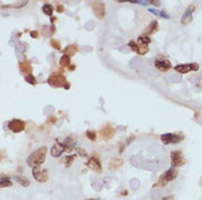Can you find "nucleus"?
Returning a JSON list of instances; mask_svg holds the SVG:
<instances>
[{
    "instance_id": "16",
    "label": "nucleus",
    "mask_w": 202,
    "mask_h": 200,
    "mask_svg": "<svg viewBox=\"0 0 202 200\" xmlns=\"http://www.w3.org/2000/svg\"><path fill=\"white\" fill-rule=\"evenodd\" d=\"M116 135V130L114 128H112L111 126H105V127L101 129V137L105 139V140H109L113 136Z\"/></svg>"
},
{
    "instance_id": "25",
    "label": "nucleus",
    "mask_w": 202,
    "mask_h": 200,
    "mask_svg": "<svg viewBox=\"0 0 202 200\" xmlns=\"http://www.w3.org/2000/svg\"><path fill=\"white\" fill-rule=\"evenodd\" d=\"M74 160H75V155H68V156H66L63 161H65L66 166H71V163L74 162Z\"/></svg>"
},
{
    "instance_id": "29",
    "label": "nucleus",
    "mask_w": 202,
    "mask_h": 200,
    "mask_svg": "<svg viewBox=\"0 0 202 200\" xmlns=\"http://www.w3.org/2000/svg\"><path fill=\"white\" fill-rule=\"evenodd\" d=\"M129 46L131 47V49L133 50V52L136 53V50H137V45H136V42H135V41H131V42L129 43Z\"/></svg>"
},
{
    "instance_id": "5",
    "label": "nucleus",
    "mask_w": 202,
    "mask_h": 200,
    "mask_svg": "<svg viewBox=\"0 0 202 200\" xmlns=\"http://www.w3.org/2000/svg\"><path fill=\"white\" fill-rule=\"evenodd\" d=\"M184 136H179L176 133H164L160 136L164 144H177L181 140H184Z\"/></svg>"
},
{
    "instance_id": "28",
    "label": "nucleus",
    "mask_w": 202,
    "mask_h": 200,
    "mask_svg": "<svg viewBox=\"0 0 202 200\" xmlns=\"http://www.w3.org/2000/svg\"><path fill=\"white\" fill-rule=\"evenodd\" d=\"M51 45H52V47L55 48V49H57V50L60 49V43L57 42L56 39H52V41H51Z\"/></svg>"
},
{
    "instance_id": "8",
    "label": "nucleus",
    "mask_w": 202,
    "mask_h": 200,
    "mask_svg": "<svg viewBox=\"0 0 202 200\" xmlns=\"http://www.w3.org/2000/svg\"><path fill=\"white\" fill-rule=\"evenodd\" d=\"M33 177L40 183H45L48 179V172L46 169H41V167H34L32 171Z\"/></svg>"
},
{
    "instance_id": "2",
    "label": "nucleus",
    "mask_w": 202,
    "mask_h": 200,
    "mask_svg": "<svg viewBox=\"0 0 202 200\" xmlns=\"http://www.w3.org/2000/svg\"><path fill=\"white\" fill-rule=\"evenodd\" d=\"M48 83L54 88H65L69 89V84L66 80V77L62 72H53L48 77Z\"/></svg>"
},
{
    "instance_id": "18",
    "label": "nucleus",
    "mask_w": 202,
    "mask_h": 200,
    "mask_svg": "<svg viewBox=\"0 0 202 200\" xmlns=\"http://www.w3.org/2000/svg\"><path fill=\"white\" fill-rule=\"evenodd\" d=\"M123 164V160L122 158H112L110 161V163H109V169H111V171H116L118 167H120L121 165Z\"/></svg>"
},
{
    "instance_id": "39",
    "label": "nucleus",
    "mask_w": 202,
    "mask_h": 200,
    "mask_svg": "<svg viewBox=\"0 0 202 200\" xmlns=\"http://www.w3.org/2000/svg\"><path fill=\"white\" fill-rule=\"evenodd\" d=\"M87 200H95V199H87Z\"/></svg>"
},
{
    "instance_id": "21",
    "label": "nucleus",
    "mask_w": 202,
    "mask_h": 200,
    "mask_svg": "<svg viewBox=\"0 0 202 200\" xmlns=\"http://www.w3.org/2000/svg\"><path fill=\"white\" fill-rule=\"evenodd\" d=\"M14 180L19 183L20 185H22V187H28L30 185V180L26 177H23V176H14L13 177Z\"/></svg>"
},
{
    "instance_id": "13",
    "label": "nucleus",
    "mask_w": 202,
    "mask_h": 200,
    "mask_svg": "<svg viewBox=\"0 0 202 200\" xmlns=\"http://www.w3.org/2000/svg\"><path fill=\"white\" fill-rule=\"evenodd\" d=\"M65 150H66V148H65V146H64V143L56 142L55 144L52 147V149H51V154H52V156H54V158H58V156H60L63 154V152Z\"/></svg>"
},
{
    "instance_id": "26",
    "label": "nucleus",
    "mask_w": 202,
    "mask_h": 200,
    "mask_svg": "<svg viewBox=\"0 0 202 200\" xmlns=\"http://www.w3.org/2000/svg\"><path fill=\"white\" fill-rule=\"evenodd\" d=\"M131 3H137V5H150L151 1L150 0H131L129 1Z\"/></svg>"
},
{
    "instance_id": "36",
    "label": "nucleus",
    "mask_w": 202,
    "mask_h": 200,
    "mask_svg": "<svg viewBox=\"0 0 202 200\" xmlns=\"http://www.w3.org/2000/svg\"><path fill=\"white\" fill-rule=\"evenodd\" d=\"M55 21H56V18H54V16H52V22H53V23H54V22H55Z\"/></svg>"
},
{
    "instance_id": "9",
    "label": "nucleus",
    "mask_w": 202,
    "mask_h": 200,
    "mask_svg": "<svg viewBox=\"0 0 202 200\" xmlns=\"http://www.w3.org/2000/svg\"><path fill=\"white\" fill-rule=\"evenodd\" d=\"M8 127L11 131L18 133H21V131H23V130L25 129V122L21 119H12L9 122Z\"/></svg>"
},
{
    "instance_id": "31",
    "label": "nucleus",
    "mask_w": 202,
    "mask_h": 200,
    "mask_svg": "<svg viewBox=\"0 0 202 200\" xmlns=\"http://www.w3.org/2000/svg\"><path fill=\"white\" fill-rule=\"evenodd\" d=\"M56 10H57V12H64V7L62 5H58L57 7H56Z\"/></svg>"
},
{
    "instance_id": "33",
    "label": "nucleus",
    "mask_w": 202,
    "mask_h": 200,
    "mask_svg": "<svg viewBox=\"0 0 202 200\" xmlns=\"http://www.w3.org/2000/svg\"><path fill=\"white\" fill-rule=\"evenodd\" d=\"M151 3H152V5H155L156 7H158V5H160V1H157V0H151Z\"/></svg>"
},
{
    "instance_id": "14",
    "label": "nucleus",
    "mask_w": 202,
    "mask_h": 200,
    "mask_svg": "<svg viewBox=\"0 0 202 200\" xmlns=\"http://www.w3.org/2000/svg\"><path fill=\"white\" fill-rule=\"evenodd\" d=\"M155 67L159 71H168L171 68V63L167 59H157L155 61Z\"/></svg>"
},
{
    "instance_id": "15",
    "label": "nucleus",
    "mask_w": 202,
    "mask_h": 200,
    "mask_svg": "<svg viewBox=\"0 0 202 200\" xmlns=\"http://www.w3.org/2000/svg\"><path fill=\"white\" fill-rule=\"evenodd\" d=\"M19 68L21 70L22 73H26V75H32V71H33V68H32V64L30 60H24L19 64Z\"/></svg>"
},
{
    "instance_id": "32",
    "label": "nucleus",
    "mask_w": 202,
    "mask_h": 200,
    "mask_svg": "<svg viewBox=\"0 0 202 200\" xmlns=\"http://www.w3.org/2000/svg\"><path fill=\"white\" fill-rule=\"evenodd\" d=\"M30 34H31V36L33 37V38H37V36H39V33H37V31H32Z\"/></svg>"
},
{
    "instance_id": "7",
    "label": "nucleus",
    "mask_w": 202,
    "mask_h": 200,
    "mask_svg": "<svg viewBox=\"0 0 202 200\" xmlns=\"http://www.w3.org/2000/svg\"><path fill=\"white\" fill-rule=\"evenodd\" d=\"M175 70L179 73H182V75H186V73H189L191 71H198L199 70V65L197 63H192V64H184V65H177L175 67Z\"/></svg>"
},
{
    "instance_id": "12",
    "label": "nucleus",
    "mask_w": 202,
    "mask_h": 200,
    "mask_svg": "<svg viewBox=\"0 0 202 200\" xmlns=\"http://www.w3.org/2000/svg\"><path fill=\"white\" fill-rule=\"evenodd\" d=\"M86 165L89 167L90 169L95 171L96 173H101L102 172V166H101V163H100L99 158H96V156H92L91 158L88 160V162L86 163Z\"/></svg>"
},
{
    "instance_id": "24",
    "label": "nucleus",
    "mask_w": 202,
    "mask_h": 200,
    "mask_svg": "<svg viewBox=\"0 0 202 200\" xmlns=\"http://www.w3.org/2000/svg\"><path fill=\"white\" fill-rule=\"evenodd\" d=\"M25 81L28 83L32 84V85H35L36 84V79L33 75H25Z\"/></svg>"
},
{
    "instance_id": "1",
    "label": "nucleus",
    "mask_w": 202,
    "mask_h": 200,
    "mask_svg": "<svg viewBox=\"0 0 202 200\" xmlns=\"http://www.w3.org/2000/svg\"><path fill=\"white\" fill-rule=\"evenodd\" d=\"M46 153H48V148L46 147H41V148L36 149L35 151H33L31 154L29 155L26 163L28 165L31 167H39L40 165H42L45 161L46 158Z\"/></svg>"
},
{
    "instance_id": "17",
    "label": "nucleus",
    "mask_w": 202,
    "mask_h": 200,
    "mask_svg": "<svg viewBox=\"0 0 202 200\" xmlns=\"http://www.w3.org/2000/svg\"><path fill=\"white\" fill-rule=\"evenodd\" d=\"M159 30V25H158V22L156 20L151 22L148 25H147L146 30H145V35L148 36V35H152V34H155L156 32Z\"/></svg>"
},
{
    "instance_id": "11",
    "label": "nucleus",
    "mask_w": 202,
    "mask_h": 200,
    "mask_svg": "<svg viewBox=\"0 0 202 200\" xmlns=\"http://www.w3.org/2000/svg\"><path fill=\"white\" fill-rule=\"evenodd\" d=\"M194 10H196L194 5H190L189 7L186 9L184 16L181 18V24H182V25H188V24L192 21V14H193Z\"/></svg>"
},
{
    "instance_id": "27",
    "label": "nucleus",
    "mask_w": 202,
    "mask_h": 200,
    "mask_svg": "<svg viewBox=\"0 0 202 200\" xmlns=\"http://www.w3.org/2000/svg\"><path fill=\"white\" fill-rule=\"evenodd\" d=\"M86 135H87V138L88 139H90V140H96V133L93 131V130H88L86 133Z\"/></svg>"
},
{
    "instance_id": "30",
    "label": "nucleus",
    "mask_w": 202,
    "mask_h": 200,
    "mask_svg": "<svg viewBox=\"0 0 202 200\" xmlns=\"http://www.w3.org/2000/svg\"><path fill=\"white\" fill-rule=\"evenodd\" d=\"M159 16H163V18H165V19H169V18H170V16H169V14H167V13H166V11H159Z\"/></svg>"
},
{
    "instance_id": "35",
    "label": "nucleus",
    "mask_w": 202,
    "mask_h": 200,
    "mask_svg": "<svg viewBox=\"0 0 202 200\" xmlns=\"http://www.w3.org/2000/svg\"><path fill=\"white\" fill-rule=\"evenodd\" d=\"M68 69H69V70H71V71L75 70V69H76V66H75V65H71V66H69V67H68Z\"/></svg>"
},
{
    "instance_id": "20",
    "label": "nucleus",
    "mask_w": 202,
    "mask_h": 200,
    "mask_svg": "<svg viewBox=\"0 0 202 200\" xmlns=\"http://www.w3.org/2000/svg\"><path fill=\"white\" fill-rule=\"evenodd\" d=\"M59 65L62 66L63 68H68L69 66L71 65V57L66 56V55H63L59 59Z\"/></svg>"
},
{
    "instance_id": "4",
    "label": "nucleus",
    "mask_w": 202,
    "mask_h": 200,
    "mask_svg": "<svg viewBox=\"0 0 202 200\" xmlns=\"http://www.w3.org/2000/svg\"><path fill=\"white\" fill-rule=\"evenodd\" d=\"M151 43V38L150 36H146V35H142V36H139L137 38V42H136V45H137V50L136 53L141 56L143 55L147 54L150 48H148V44Z\"/></svg>"
},
{
    "instance_id": "23",
    "label": "nucleus",
    "mask_w": 202,
    "mask_h": 200,
    "mask_svg": "<svg viewBox=\"0 0 202 200\" xmlns=\"http://www.w3.org/2000/svg\"><path fill=\"white\" fill-rule=\"evenodd\" d=\"M42 11L45 13V14H46V16H52L53 11H54V8H53V5H50V3H45V5L42 7Z\"/></svg>"
},
{
    "instance_id": "38",
    "label": "nucleus",
    "mask_w": 202,
    "mask_h": 200,
    "mask_svg": "<svg viewBox=\"0 0 202 200\" xmlns=\"http://www.w3.org/2000/svg\"><path fill=\"white\" fill-rule=\"evenodd\" d=\"M3 158V154L1 153V152H0V160H1V158Z\"/></svg>"
},
{
    "instance_id": "37",
    "label": "nucleus",
    "mask_w": 202,
    "mask_h": 200,
    "mask_svg": "<svg viewBox=\"0 0 202 200\" xmlns=\"http://www.w3.org/2000/svg\"><path fill=\"white\" fill-rule=\"evenodd\" d=\"M125 194H129V191H128V190H124V191L122 192V195H125Z\"/></svg>"
},
{
    "instance_id": "22",
    "label": "nucleus",
    "mask_w": 202,
    "mask_h": 200,
    "mask_svg": "<svg viewBox=\"0 0 202 200\" xmlns=\"http://www.w3.org/2000/svg\"><path fill=\"white\" fill-rule=\"evenodd\" d=\"M12 186V182L10 180L9 177H1L0 178V188H5V187H11Z\"/></svg>"
},
{
    "instance_id": "3",
    "label": "nucleus",
    "mask_w": 202,
    "mask_h": 200,
    "mask_svg": "<svg viewBox=\"0 0 202 200\" xmlns=\"http://www.w3.org/2000/svg\"><path fill=\"white\" fill-rule=\"evenodd\" d=\"M177 176H178V171L177 169H175L173 167H170V169H168L167 172H165L162 176H160L159 180H158L157 185H160V186H166L167 185V183L169 182H173V180H175V179L177 178Z\"/></svg>"
},
{
    "instance_id": "10",
    "label": "nucleus",
    "mask_w": 202,
    "mask_h": 200,
    "mask_svg": "<svg viewBox=\"0 0 202 200\" xmlns=\"http://www.w3.org/2000/svg\"><path fill=\"white\" fill-rule=\"evenodd\" d=\"M91 8L98 19L105 18V3L103 2H100V1H93V2H91Z\"/></svg>"
},
{
    "instance_id": "6",
    "label": "nucleus",
    "mask_w": 202,
    "mask_h": 200,
    "mask_svg": "<svg viewBox=\"0 0 202 200\" xmlns=\"http://www.w3.org/2000/svg\"><path fill=\"white\" fill-rule=\"evenodd\" d=\"M170 163H171V166H173V169L184 165L185 158H184V155H182V152H181V151L176 150V151H173V152H171L170 153Z\"/></svg>"
},
{
    "instance_id": "34",
    "label": "nucleus",
    "mask_w": 202,
    "mask_h": 200,
    "mask_svg": "<svg viewBox=\"0 0 202 200\" xmlns=\"http://www.w3.org/2000/svg\"><path fill=\"white\" fill-rule=\"evenodd\" d=\"M148 11L152 13H154V14H156V16H159V11L155 10V9H148Z\"/></svg>"
},
{
    "instance_id": "19",
    "label": "nucleus",
    "mask_w": 202,
    "mask_h": 200,
    "mask_svg": "<svg viewBox=\"0 0 202 200\" xmlns=\"http://www.w3.org/2000/svg\"><path fill=\"white\" fill-rule=\"evenodd\" d=\"M77 52H78V48H77L76 45H69V46H67L65 49H64V55L68 56V57H71V56H74Z\"/></svg>"
}]
</instances>
